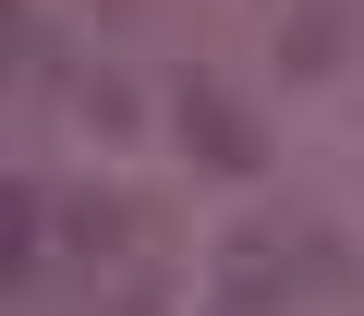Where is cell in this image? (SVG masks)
Masks as SVG:
<instances>
[{"instance_id":"cell-1","label":"cell","mask_w":364,"mask_h":316,"mask_svg":"<svg viewBox=\"0 0 364 316\" xmlns=\"http://www.w3.org/2000/svg\"><path fill=\"white\" fill-rule=\"evenodd\" d=\"M182 146H195V171H219V183H255L267 171V122L231 110L207 73H182Z\"/></svg>"},{"instance_id":"cell-2","label":"cell","mask_w":364,"mask_h":316,"mask_svg":"<svg viewBox=\"0 0 364 316\" xmlns=\"http://www.w3.org/2000/svg\"><path fill=\"white\" fill-rule=\"evenodd\" d=\"M340 37H352V13H340V0H304V13L279 25V73H291V85L340 73Z\"/></svg>"},{"instance_id":"cell-3","label":"cell","mask_w":364,"mask_h":316,"mask_svg":"<svg viewBox=\"0 0 364 316\" xmlns=\"http://www.w3.org/2000/svg\"><path fill=\"white\" fill-rule=\"evenodd\" d=\"M37 268H49V219H37V183H13L0 195V280L37 292Z\"/></svg>"},{"instance_id":"cell-4","label":"cell","mask_w":364,"mask_h":316,"mask_svg":"<svg viewBox=\"0 0 364 316\" xmlns=\"http://www.w3.org/2000/svg\"><path fill=\"white\" fill-rule=\"evenodd\" d=\"M61 243H73L85 268H97V256H122V207H109V195H61Z\"/></svg>"},{"instance_id":"cell-5","label":"cell","mask_w":364,"mask_h":316,"mask_svg":"<svg viewBox=\"0 0 364 316\" xmlns=\"http://www.w3.org/2000/svg\"><path fill=\"white\" fill-rule=\"evenodd\" d=\"M13 61H25V85H73V49L25 13V0H13Z\"/></svg>"},{"instance_id":"cell-6","label":"cell","mask_w":364,"mask_h":316,"mask_svg":"<svg viewBox=\"0 0 364 316\" xmlns=\"http://www.w3.org/2000/svg\"><path fill=\"white\" fill-rule=\"evenodd\" d=\"M340 280H352L340 231H291V292H340Z\"/></svg>"},{"instance_id":"cell-7","label":"cell","mask_w":364,"mask_h":316,"mask_svg":"<svg viewBox=\"0 0 364 316\" xmlns=\"http://www.w3.org/2000/svg\"><path fill=\"white\" fill-rule=\"evenodd\" d=\"M109 316H158V292H122V304H109Z\"/></svg>"}]
</instances>
